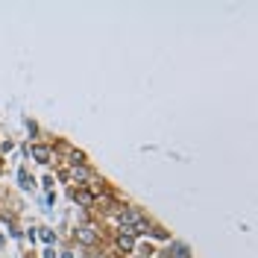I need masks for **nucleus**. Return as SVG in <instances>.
I'll return each instance as SVG.
<instances>
[{"label":"nucleus","instance_id":"2","mask_svg":"<svg viewBox=\"0 0 258 258\" xmlns=\"http://www.w3.org/2000/svg\"><path fill=\"white\" fill-rule=\"evenodd\" d=\"M71 200L80 203V206H85V209H94L97 206V197L91 191H85V188H74V191H71Z\"/></svg>","mask_w":258,"mask_h":258},{"label":"nucleus","instance_id":"4","mask_svg":"<svg viewBox=\"0 0 258 258\" xmlns=\"http://www.w3.org/2000/svg\"><path fill=\"white\" fill-rule=\"evenodd\" d=\"M114 243H117V249H123V252H132V249H135V238H132L129 232H123V229L117 232V238H114Z\"/></svg>","mask_w":258,"mask_h":258},{"label":"nucleus","instance_id":"6","mask_svg":"<svg viewBox=\"0 0 258 258\" xmlns=\"http://www.w3.org/2000/svg\"><path fill=\"white\" fill-rule=\"evenodd\" d=\"M41 241H44V243H53V241H56V235H53L50 229H41Z\"/></svg>","mask_w":258,"mask_h":258},{"label":"nucleus","instance_id":"5","mask_svg":"<svg viewBox=\"0 0 258 258\" xmlns=\"http://www.w3.org/2000/svg\"><path fill=\"white\" fill-rule=\"evenodd\" d=\"M71 176L77 179V182H88L91 173H88V167H85V164H71Z\"/></svg>","mask_w":258,"mask_h":258},{"label":"nucleus","instance_id":"8","mask_svg":"<svg viewBox=\"0 0 258 258\" xmlns=\"http://www.w3.org/2000/svg\"><path fill=\"white\" fill-rule=\"evenodd\" d=\"M0 197H3V191H0Z\"/></svg>","mask_w":258,"mask_h":258},{"label":"nucleus","instance_id":"1","mask_svg":"<svg viewBox=\"0 0 258 258\" xmlns=\"http://www.w3.org/2000/svg\"><path fill=\"white\" fill-rule=\"evenodd\" d=\"M74 238H77L82 246H94V243H100V232H97V226L85 223V226H77V229H74Z\"/></svg>","mask_w":258,"mask_h":258},{"label":"nucleus","instance_id":"7","mask_svg":"<svg viewBox=\"0 0 258 258\" xmlns=\"http://www.w3.org/2000/svg\"><path fill=\"white\" fill-rule=\"evenodd\" d=\"M44 258H56V252H53V249H47V252H44Z\"/></svg>","mask_w":258,"mask_h":258},{"label":"nucleus","instance_id":"3","mask_svg":"<svg viewBox=\"0 0 258 258\" xmlns=\"http://www.w3.org/2000/svg\"><path fill=\"white\" fill-rule=\"evenodd\" d=\"M30 153H32V159L41 161V164H47V161L53 159V150H50V147H44V144H32Z\"/></svg>","mask_w":258,"mask_h":258}]
</instances>
